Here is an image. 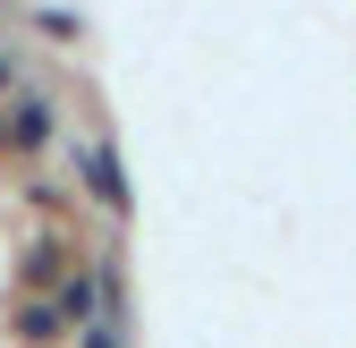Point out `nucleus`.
<instances>
[{
	"instance_id": "obj_1",
	"label": "nucleus",
	"mask_w": 356,
	"mask_h": 348,
	"mask_svg": "<svg viewBox=\"0 0 356 348\" xmlns=\"http://www.w3.org/2000/svg\"><path fill=\"white\" fill-rule=\"evenodd\" d=\"M85 179L102 187V204H111V212H127V179L111 170V153H102V145H85Z\"/></svg>"
},
{
	"instance_id": "obj_2",
	"label": "nucleus",
	"mask_w": 356,
	"mask_h": 348,
	"mask_svg": "<svg viewBox=\"0 0 356 348\" xmlns=\"http://www.w3.org/2000/svg\"><path fill=\"white\" fill-rule=\"evenodd\" d=\"M94 348H111V331H94Z\"/></svg>"
}]
</instances>
